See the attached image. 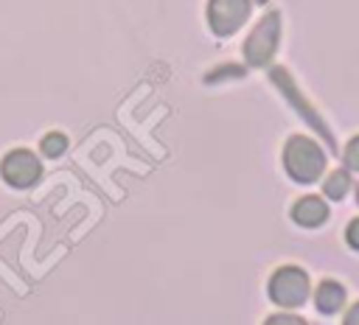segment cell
<instances>
[{
	"mask_svg": "<svg viewBox=\"0 0 359 325\" xmlns=\"http://www.w3.org/2000/svg\"><path fill=\"white\" fill-rule=\"evenodd\" d=\"M283 165L297 182H314L325 168V154L314 140L292 137L283 148Z\"/></svg>",
	"mask_w": 359,
	"mask_h": 325,
	"instance_id": "cell-1",
	"label": "cell"
},
{
	"mask_svg": "<svg viewBox=\"0 0 359 325\" xmlns=\"http://www.w3.org/2000/svg\"><path fill=\"white\" fill-rule=\"evenodd\" d=\"M269 297L275 303H280V305H289V308L306 303V297H309V277H306V272L297 269V266L278 269L272 275V280H269Z\"/></svg>",
	"mask_w": 359,
	"mask_h": 325,
	"instance_id": "cell-2",
	"label": "cell"
},
{
	"mask_svg": "<svg viewBox=\"0 0 359 325\" xmlns=\"http://www.w3.org/2000/svg\"><path fill=\"white\" fill-rule=\"evenodd\" d=\"M280 17L278 14H269L258 22V28L250 34L247 45H244V53H247V62L250 64H266L269 56L275 53V45H278V34H280Z\"/></svg>",
	"mask_w": 359,
	"mask_h": 325,
	"instance_id": "cell-3",
	"label": "cell"
},
{
	"mask_svg": "<svg viewBox=\"0 0 359 325\" xmlns=\"http://www.w3.org/2000/svg\"><path fill=\"white\" fill-rule=\"evenodd\" d=\"M250 14V0H210L208 6V20L210 28L222 36L233 34Z\"/></svg>",
	"mask_w": 359,
	"mask_h": 325,
	"instance_id": "cell-4",
	"label": "cell"
},
{
	"mask_svg": "<svg viewBox=\"0 0 359 325\" xmlns=\"http://www.w3.org/2000/svg\"><path fill=\"white\" fill-rule=\"evenodd\" d=\"M0 171H3V179H6L8 185L25 188V185H31V182L39 177V162H36V157H34L31 151H22V148H20V151L6 154Z\"/></svg>",
	"mask_w": 359,
	"mask_h": 325,
	"instance_id": "cell-5",
	"label": "cell"
},
{
	"mask_svg": "<svg viewBox=\"0 0 359 325\" xmlns=\"http://www.w3.org/2000/svg\"><path fill=\"white\" fill-rule=\"evenodd\" d=\"M325 216H328V207H325V202L317 199V196H306V199H300V202L292 207V219H294L297 224H306V227H317Z\"/></svg>",
	"mask_w": 359,
	"mask_h": 325,
	"instance_id": "cell-6",
	"label": "cell"
},
{
	"mask_svg": "<svg viewBox=\"0 0 359 325\" xmlns=\"http://www.w3.org/2000/svg\"><path fill=\"white\" fill-rule=\"evenodd\" d=\"M342 300H345V291H342V286L334 283V280H325V283L317 289V308L325 311V314L337 311V308L342 305Z\"/></svg>",
	"mask_w": 359,
	"mask_h": 325,
	"instance_id": "cell-7",
	"label": "cell"
},
{
	"mask_svg": "<svg viewBox=\"0 0 359 325\" xmlns=\"http://www.w3.org/2000/svg\"><path fill=\"white\" fill-rule=\"evenodd\" d=\"M345 191H348V177H345L342 171H334V174L325 179V196H328V199H339Z\"/></svg>",
	"mask_w": 359,
	"mask_h": 325,
	"instance_id": "cell-8",
	"label": "cell"
},
{
	"mask_svg": "<svg viewBox=\"0 0 359 325\" xmlns=\"http://www.w3.org/2000/svg\"><path fill=\"white\" fill-rule=\"evenodd\" d=\"M65 148H67V140H65V134H59V132H50V134L42 140V154H45V157H59Z\"/></svg>",
	"mask_w": 359,
	"mask_h": 325,
	"instance_id": "cell-9",
	"label": "cell"
},
{
	"mask_svg": "<svg viewBox=\"0 0 359 325\" xmlns=\"http://www.w3.org/2000/svg\"><path fill=\"white\" fill-rule=\"evenodd\" d=\"M345 162L359 171V137H353V140L348 143V148H345Z\"/></svg>",
	"mask_w": 359,
	"mask_h": 325,
	"instance_id": "cell-10",
	"label": "cell"
},
{
	"mask_svg": "<svg viewBox=\"0 0 359 325\" xmlns=\"http://www.w3.org/2000/svg\"><path fill=\"white\" fill-rule=\"evenodd\" d=\"M348 241H351L353 249H359V219L351 221V227H348Z\"/></svg>",
	"mask_w": 359,
	"mask_h": 325,
	"instance_id": "cell-11",
	"label": "cell"
},
{
	"mask_svg": "<svg viewBox=\"0 0 359 325\" xmlns=\"http://www.w3.org/2000/svg\"><path fill=\"white\" fill-rule=\"evenodd\" d=\"M345 322H348V325H359V303H356V305H353V308L348 311V317H345Z\"/></svg>",
	"mask_w": 359,
	"mask_h": 325,
	"instance_id": "cell-12",
	"label": "cell"
}]
</instances>
